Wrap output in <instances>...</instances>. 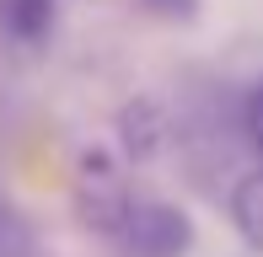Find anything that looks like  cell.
Here are the masks:
<instances>
[{
  "instance_id": "2",
  "label": "cell",
  "mask_w": 263,
  "mask_h": 257,
  "mask_svg": "<svg viewBox=\"0 0 263 257\" xmlns=\"http://www.w3.org/2000/svg\"><path fill=\"white\" fill-rule=\"evenodd\" d=\"M76 209H81V220H86L91 230H102V236L118 230V220H124V209H129V188H124V177H118V166L107 156H86L81 161Z\"/></svg>"
},
{
  "instance_id": "3",
  "label": "cell",
  "mask_w": 263,
  "mask_h": 257,
  "mask_svg": "<svg viewBox=\"0 0 263 257\" xmlns=\"http://www.w3.org/2000/svg\"><path fill=\"white\" fill-rule=\"evenodd\" d=\"M231 220H236V230H242L247 247L263 252V172H253V177L236 182V193H231Z\"/></svg>"
},
{
  "instance_id": "6",
  "label": "cell",
  "mask_w": 263,
  "mask_h": 257,
  "mask_svg": "<svg viewBox=\"0 0 263 257\" xmlns=\"http://www.w3.org/2000/svg\"><path fill=\"white\" fill-rule=\"evenodd\" d=\"M145 11H156V16L166 22H188V16H199V0H140Z\"/></svg>"
},
{
  "instance_id": "1",
  "label": "cell",
  "mask_w": 263,
  "mask_h": 257,
  "mask_svg": "<svg viewBox=\"0 0 263 257\" xmlns=\"http://www.w3.org/2000/svg\"><path fill=\"white\" fill-rule=\"evenodd\" d=\"M113 241L124 247V257H183L194 247V220L161 198H129Z\"/></svg>"
},
{
  "instance_id": "4",
  "label": "cell",
  "mask_w": 263,
  "mask_h": 257,
  "mask_svg": "<svg viewBox=\"0 0 263 257\" xmlns=\"http://www.w3.org/2000/svg\"><path fill=\"white\" fill-rule=\"evenodd\" d=\"M54 27V0H6V32L22 43H43Z\"/></svg>"
},
{
  "instance_id": "7",
  "label": "cell",
  "mask_w": 263,
  "mask_h": 257,
  "mask_svg": "<svg viewBox=\"0 0 263 257\" xmlns=\"http://www.w3.org/2000/svg\"><path fill=\"white\" fill-rule=\"evenodd\" d=\"M247 134H253L258 156H263V86L253 91V102H247Z\"/></svg>"
},
{
  "instance_id": "5",
  "label": "cell",
  "mask_w": 263,
  "mask_h": 257,
  "mask_svg": "<svg viewBox=\"0 0 263 257\" xmlns=\"http://www.w3.org/2000/svg\"><path fill=\"white\" fill-rule=\"evenodd\" d=\"M156 139H161V123H156V108H151V102H140V108L124 113V150L129 156H151Z\"/></svg>"
}]
</instances>
